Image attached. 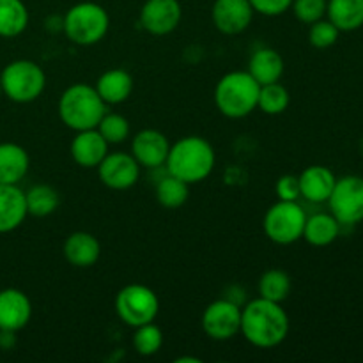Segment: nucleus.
Returning a JSON list of instances; mask_svg holds the SVG:
<instances>
[{
  "mask_svg": "<svg viewBox=\"0 0 363 363\" xmlns=\"http://www.w3.org/2000/svg\"><path fill=\"white\" fill-rule=\"evenodd\" d=\"M340 30L328 20V18H323V20L315 21L308 28V43H311L314 48L318 50H326L330 46L335 45L339 41Z\"/></svg>",
  "mask_w": 363,
  "mask_h": 363,
  "instance_id": "obj_32",
  "label": "nucleus"
},
{
  "mask_svg": "<svg viewBox=\"0 0 363 363\" xmlns=\"http://www.w3.org/2000/svg\"><path fill=\"white\" fill-rule=\"evenodd\" d=\"M96 169L99 181L116 191L130 190L140 177V165L131 152H108Z\"/></svg>",
  "mask_w": 363,
  "mask_h": 363,
  "instance_id": "obj_11",
  "label": "nucleus"
},
{
  "mask_svg": "<svg viewBox=\"0 0 363 363\" xmlns=\"http://www.w3.org/2000/svg\"><path fill=\"white\" fill-rule=\"evenodd\" d=\"M133 85V77L126 69L113 67V69H106L96 80L94 87L106 105H119L130 98Z\"/></svg>",
  "mask_w": 363,
  "mask_h": 363,
  "instance_id": "obj_20",
  "label": "nucleus"
},
{
  "mask_svg": "<svg viewBox=\"0 0 363 363\" xmlns=\"http://www.w3.org/2000/svg\"><path fill=\"white\" fill-rule=\"evenodd\" d=\"M27 215L25 191L18 184H0V234L16 230Z\"/></svg>",
  "mask_w": 363,
  "mask_h": 363,
  "instance_id": "obj_19",
  "label": "nucleus"
},
{
  "mask_svg": "<svg viewBox=\"0 0 363 363\" xmlns=\"http://www.w3.org/2000/svg\"><path fill=\"white\" fill-rule=\"evenodd\" d=\"M140 25L152 35H169L183 18L179 0H145L140 9Z\"/></svg>",
  "mask_w": 363,
  "mask_h": 363,
  "instance_id": "obj_12",
  "label": "nucleus"
},
{
  "mask_svg": "<svg viewBox=\"0 0 363 363\" xmlns=\"http://www.w3.org/2000/svg\"><path fill=\"white\" fill-rule=\"evenodd\" d=\"M163 346V332L160 326L152 323L137 326L133 333V347L142 357H152L158 353Z\"/></svg>",
  "mask_w": 363,
  "mask_h": 363,
  "instance_id": "obj_30",
  "label": "nucleus"
},
{
  "mask_svg": "<svg viewBox=\"0 0 363 363\" xmlns=\"http://www.w3.org/2000/svg\"><path fill=\"white\" fill-rule=\"evenodd\" d=\"M330 213L342 227H354L363 222V177H339L328 199Z\"/></svg>",
  "mask_w": 363,
  "mask_h": 363,
  "instance_id": "obj_9",
  "label": "nucleus"
},
{
  "mask_svg": "<svg viewBox=\"0 0 363 363\" xmlns=\"http://www.w3.org/2000/svg\"><path fill=\"white\" fill-rule=\"evenodd\" d=\"M32 318V303L27 294L14 287L0 291V330L20 332Z\"/></svg>",
  "mask_w": 363,
  "mask_h": 363,
  "instance_id": "obj_15",
  "label": "nucleus"
},
{
  "mask_svg": "<svg viewBox=\"0 0 363 363\" xmlns=\"http://www.w3.org/2000/svg\"><path fill=\"white\" fill-rule=\"evenodd\" d=\"M105 112L106 103L98 94L96 87L89 84L69 85L59 98L60 121L74 133L98 128Z\"/></svg>",
  "mask_w": 363,
  "mask_h": 363,
  "instance_id": "obj_3",
  "label": "nucleus"
},
{
  "mask_svg": "<svg viewBox=\"0 0 363 363\" xmlns=\"http://www.w3.org/2000/svg\"><path fill=\"white\" fill-rule=\"evenodd\" d=\"M291 94L280 82L261 85L257 108L266 116H280L289 108Z\"/></svg>",
  "mask_w": 363,
  "mask_h": 363,
  "instance_id": "obj_29",
  "label": "nucleus"
},
{
  "mask_svg": "<svg viewBox=\"0 0 363 363\" xmlns=\"http://www.w3.org/2000/svg\"><path fill=\"white\" fill-rule=\"evenodd\" d=\"M252 9L262 16H280L293 6V0H250Z\"/></svg>",
  "mask_w": 363,
  "mask_h": 363,
  "instance_id": "obj_35",
  "label": "nucleus"
},
{
  "mask_svg": "<svg viewBox=\"0 0 363 363\" xmlns=\"http://www.w3.org/2000/svg\"><path fill=\"white\" fill-rule=\"evenodd\" d=\"M289 315L282 303L255 298L241 308L240 333L248 344L259 350L280 346L289 335Z\"/></svg>",
  "mask_w": 363,
  "mask_h": 363,
  "instance_id": "obj_1",
  "label": "nucleus"
},
{
  "mask_svg": "<svg viewBox=\"0 0 363 363\" xmlns=\"http://www.w3.org/2000/svg\"><path fill=\"white\" fill-rule=\"evenodd\" d=\"M16 346V332L9 330H0V350L9 351Z\"/></svg>",
  "mask_w": 363,
  "mask_h": 363,
  "instance_id": "obj_36",
  "label": "nucleus"
},
{
  "mask_svg": "<svg viewBox=\"0 0 363 363\" xmlns=\"http://www.w3.org/2000/svg\"><path fill=\"white\" fill-rule=\"evenodd\" d=\"M170 151V142L162 131L145 128L138 131L131 140V155L138 165L145 169H158L165 165Z\"/></svg>",
  "mask_w": 363,
  "mask_h": 363,
  "instance_id": "obj_14",
  "label": "nucleus"
},
{
  "mask_svg": "<svg viewBox=\"0 0 363 363\" xmlns=\"http://www.w3.org/2000/svg\"><path fill=\"white\" fill-rule=\"evenodd\" d=\"M190 197V184L174 176H165L156 186V201L165 209H179Z\"/></svg>",
  "mask_w": 363,
  "mask_h": 363,
  "instance_id": "obj_28",
  "label": "nucleus"
},
{
  "mask_svg": "<svg viewBox=\"0 0 363 363\" xmlns=\"http://www.w3.org/2000/svg\"><path fill=\"white\" fill-rule=\"evenodd\" d=\"M177 363H183V362H191V363H201V360H199V358H186V357H181V358H177L176 360Z\"/></svg>",
  "mask_w": 363,
  "mask_h": 363,
  "instance_id": "obj_37",
  "label": "nucleus"
},
{
  "mask_svg": "<svg viewBox=\"0 0 363 363\" xmlns=\"http://www.w3.org/2000/svg\"><path fill=\"white\" fill-rule=\"evenodd\" d=\"M0 96H2V84H0Z\"/></svg>",
  "mask_w": 363,
  "mask_h": 363,
  "instance_id": "obj_38",
  "label": "nucleus"
},
{
  "mask_svg": "<svg viewBox=\"0 0 363 363\" xmlns=\"http://www.w3.org/2000/svg\"><path fill=\"white\" fill-rule=\"evenodd\" d=\"M298 181H300V194L305 201L312 204H323V202H328L337 177L328 167L311 165L298 176Z\"/></svg>",
  "mask_w": 363,
  "mask_h": 363,
  "instance_id": "obj_17",
  "label": "nucleus"
},
{
  "mask_svg": "<svg viewBox=\"0 0 363 363\" xmlns=\"http://www.w3.org/2000/svg\"><path fill=\"white\" fill-rule=\"evenodd\" d=\"M340 229L342 225L337 222L332 213H315V215L307 216L301 240H305L312 247H330L339 238Z\"/></svg>",
  "mask_w": 363,
  "mask_h": 363,
  "instance_id": "obj_23",
  "label": "nucleus"
},
{
  "mask_svg": "<svg viewBox=\"0 0 363 363\" xmlns=\"http://www.w3.org/2000/svg\"><path fill=\"white\" fill-rule=\"evenodd\" d=\"M28 25V9L21 0H0V38H18Z\"/></svg>",
  "mask_w": 363,
  "mask_h": 363,
  "instance_id": "obj_25",
  "label": "nucleus"
},
{
  "mask_svg": "<svg viewBox=\"0 0 363 363\" xmlns=\"http://www.w3.org/2000/svg\"><path fill=\"white\" fill-rule=\"evenodd\" d=\"M275 191L279 201H287V202H296L301 197L300 194V181L298 176L293 174H286V176L280 177L275 184Z\"/></svg>",
  "mask_w": 363,
  "mask_h": 363,
  "instance_id": "obj_34",
  "label": "nucleus"
},
{
  "mask_svg": "<svg viewBox=\"0 0 363 363\" xmlns=\"http://www.w3.org/2000/svg\"><path fill=\"white\" fill-rule=\"evenodd\" d=\"M30 169L28 152L14 142L0 144V184H18Z\"/></svg>",
  "mask_w": 363,
  "mask_h": 363,
  "instance_id": "obj_21",
  "label": "nucleus"
},
{
  "mask_svg": "<svg viewBox=\"0 0 363 363\" xmlns=\"http://www.w3.org/2000/svg\"><path fill=\"white\" fill-rule=\"evenodd\" d=\"M25 202H27L28 215L35 218H45L57 211L60 204L59 191L50 184H34L25 191Z\"/></svg>",
  "mask_w": 363,
  "mask_h": 363,
  "instance_id": "obj_26",
  "label": "nucleus"
},
{
  "mask_svg": "<svg viewBox=\"0 0 363 363\" xmlns=\"http://www.w3.org/2000/svg\"><path fill=\"white\" fill-rule=\"evenodd\" d=\"M165 165L170 176L184 183H202L215 170L216 152L206 138L199 135H188L176 144H170Z\"/></svg>",
  "mask_w": 363,
  "mask_h": 363,
  "instance_id": "obj_2",
  "label": "nucleus"
},
{
  "mask_svg": "<svg viewBox=\"0 0 363 363\" xmlns=\"http://www.w3.org/2000/svg\"><path fill=\"white\" fill-rule=\"evenodd\" d=\"M247 71L259 84L266 85L280 82L284 71H286V64H284L282 55L277 50L264 46V48H259L252 53Z\"/></svg>",
  "mask_w": 363,
  "mask_h": 363,
  "instance_id": "obj_22",
  "label": "nucleus"
},
{
  "mask_svg": "<svg viewBox=\"0 0 363 363\" xmlns=\"http://www.w3.org/2000/svg\"><path fill=\"white\" fill-rule=\"evenodd\" d=\"M62 254L74 268H91L101 257V245L94 234L77 230L66 238Z\"/></svg>",
  "mask_w": 363,
  "mask_h": 363,
  "instance_id": "obj_18",
  "label": "nucleus"
},
{
  "mask_svg": "<svg viewBox=\"0 0 363 363\" xmlns=\"http://www.w3.org/2000/svg\"><path fill=\"white\" fill-rule=\"evenodd\" d=\"M116 312L124 325L137 328L155 321L160 312V300L151 287L144 284H130L117 293Z\"/></svg>",
  "mask_w": 363,
  "mask_h": 363,
  "instance_id": "obj_8",
  "label": "nucleus"
},
{
  "mask_svg": "<svg viewBox=\"0 0 363 363\" xmlns=\"http://www.w3.org/2000/svg\"><path fill=\"white\" fill-rule=\"evenodd\" d=\"M96 130H98L99 133H101V137L108 142V145L123 144L131 133L130 121L116 112H105V116L101 117V121H99Z\"/></svg>",
  "mask_w": 363,
  "mask_h": 363,
  "instance_id": "obj_31",
  "label": "nucleus"
},
{
  "mask_svg": "<svg viewBox=\"0 0 363 363\" xmlns=\"http://www.w3.org/2000/svg\"><path fill=\"white\" fill-rule=\"evenodd\" d=\"M202 330L213 340H230L240 333L241 307L229 298H222L206 307L202 314Z\"/></svg>",
  "mask_w": 363,
  "mask_h": 363,
  "instance_id": "obj_10",
  "label": "nucleus"
},
{
  "mask_svg": "<svg viewBox=\"0 0 363 363\" xmlns=\"http://www.w3.org/2000/svg\"><path fill=\"white\" fill-rule=\"evenodd\" d=\"M71 158L82 169H96L108 155V142L96 128L77 131L69 145Z\"/></svg>",
  "mask_w": 363,
  "mask_h": 363,
  "instance_id": "obj_16",
  "label": "nucleus"
},
{
  "mask_svg": "<svg viewBox=\"0 0 363 363\" xmlns=\"http://www.w3.org/2000/svg\"><path fill=\"white\" fill-rule=\"evenodd\" d=\"M254 14L250 0H215L211 20L222 34L238 35L250 27Z\"/></svg>",
  "mask_w": 363,
  "mask_h": 363,
  "instance_id": "obj_13",
  "label": "nucleus"
},
{
  "mask_svg": "<svg viewBox=\"0 0 363 363\" xmlns=\"http://www.w3.org/2000/svg\"><path fill=\"white\" fill-rule=\"evenodd\" d=\"M326 16L340 32L363 27V0H328Z\"/></svg>",
  "mask_w": 363,
  "mask_h": 363,
  "instance_id": "obj_24",
  "label": "nucleus"
},
{
  "mask_svg": "<svg viewBox=\"0 0 363 363\" xmlns=\"http://www.w3.org/2000/svg\"><path fill=\"white\" fill-rule=\"evenodd\" d=\"M305 222H307V213L298 204V201H277L266 211L262 229L269 241L287 247L303 238Z\"/></svg>",
  "mask_w": 363,
  "mask_h": 363,
  "instance_id": "obj_7",
  "label": "nucleus"
},
{
  "mask_svg": "<svg viewBox=\"0 0 363 363\" xmlns=\"http://www.w3.org/2000/svg\"><path fill=\"white\" fill-rule=\"evenodd\" d=\"M110 28V16L96 2H78L62 18V30L71 43L91 46L101 41Z\"/></svg>",
  "mask_w": 363,
  "mask_h": 363,
  "instance_id": "obj_5",
  "label": "nucleus"
},
{
  "mask_svg": "<svg viewBox=\"0 0 363 363\" xmlns=\"http://www.w3.org/2000/svg\"><path fill=\"white\" fill-rule=\"evenodd\" d=\"M326 4L328 0H293L291 9L300 23L312 25L326 16Z\"/></svg>",
  "mask_w": 363,
  "mask_h": 363,
  "instance_id": "obj_33",
  "label": "nucleus"
},
{
  "mask_svg": "<svg viewBox=\"0 0 363 363\" xmlns=\"http://www.w3.org/2000/svg\"><path fill=\"white\" fill-rule=\"evenodd\" d=\"M261 84L248 71H230L215 87V105L227 119H243L257 108Z\"/></svg>",
  "mask_w": 363,
  "mask_h": 363,
  "instance_id": "obj_4",
  "label": "nucleus"
},
{
  "mask_svg": "<svg viewBox=\"0 0 363 363\" xmlns=\"http://www.w3.org/2000/svg\"><path fill=\"white\" fill-rule=\"evenodd\" d=\"M259 296L264 300L275 301V303H282L289 298L291 289H293V282H291L289 273L284 269L273 268L268 269L259 279Z\"/></svg>",
  "mask_w": 363,
  "mask_h": 363,
  "instance_id": "obj_27",
  "label": "nucleus"
},
{
  "mask_svg": "<svg viewBox=\"0 0 363 363\" xmlns=\"http://www.w3.org/2000/svg\"><path fill=\"white\" fill-rule=\"evenodd\" d=\"M2 94L14 103H32L45 92L46 74L34 60L18 59L0 73Z\"/></svg>",
  "mask_w": 363,
  "mask_h": 363,
  "instance_id": "obj_6",
  "label": "nucleus"
}]
</instances>
